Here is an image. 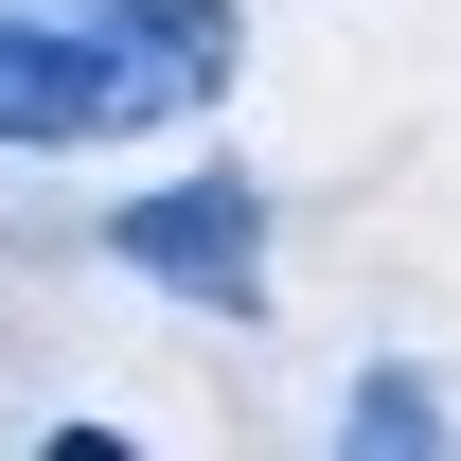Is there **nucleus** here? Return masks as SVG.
I'll use <instances>...</instances> for the list:
<instances>
[{
	"label": "nucleus",
	"instance_id": "1",
	"mask_svg": "<svg viewBox=\"0 0 461 461\" xmlns=\"http://www.w3.org/2000/svg\"><path fill=\"white\" fill-rule=\"evenodd\" d=\"M230 54V0H0V142H160Z\"/></svg>",
	"mask_w": 461,
	"mask_h": 461
},
{
	"label": "nucleus",
	"instance_id": "2",
	"mask_svg": "<svg viewBox=\"0 0 461 461\" xmlns=\"http://www.w3.org/2000/svg\"><path fill=\"white\" fill-rule=\"evenodd\" d=\"M107 249L142 267V285H177L195 320H249V302H267V195H249V177H177V195H124V213H107Z\"/></svg>",
	"mask_w": 461,
	"mask_h": 461
},
{
	"label": "nucleus",
	"instance_id": "3",
	"mask_svg": "<svg viewBox=\"0 0 461 461\" xmlns=\"http://www.w3.org/2000/svg\"><path fill=\"white\" fill-rule=\"evenodd\" d=\"M338 444H355V461H426V444H444V391H426V373H355Z\"/></svg>",
	"mask_w": 461,
	"mask_h": 461
}]
</instances>
